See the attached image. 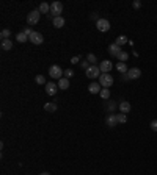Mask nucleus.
Instances as JSON below:
<instances>
[{
  "mask_svg": "<svg viewBox=\"0 0 157 175\" xmlns=\"http://www.w3.org/2000/svg\"><path fill=\"white\" fill-rule=\"evenodd\" d=\"M99 83L102 88H107L110 89V86L113 85V77L110 73H101V77H99Z\"/></svg>",
  "mask_w": 157,
  "mask_h": 175,
  "instance_id": "obj_1",
  "label": "nucleus"
},
{
  "mask_svg": "<svg viewBox=\"0 0 157 175\" xmlns=\"http://www.w3.org/2000/svg\"><path fill=\"white\" fill-rule=\"evenodd\" d=\"M49 75H50L52 78H57V80H60V78H63L61 75H65V70H63L60 66L54 64V66H50V69H49Z\"/></svg>",
  "mask_w": 157,
  "mask_h": 175,
  "instance_id": "obj_2",
  "label": "nucleus"
},
{
  "mask_svg": "<svg viewBox=\"0 0 157 175\" xmlns=\"http://www.w3.org/2000/svg\"><path fill=\"white\" fill-rule=\"evenodd\" d=\"M61 13H63V5L60 2H52L50 3V14L54 16V17L61 16Z\"/></svg>",
  "mask_w": 157,
  "mask_h": 175,
  "instance_id": "obj_3",
  "label": "nucleus"
},
{
  "mask_svg": "<svg viewBox=\"0 0 157 175\" xmlns=\"http://www.w3.org/2000/svg\"><path fill=\"white\" fill-rule=\"evenodd\" d=\"M39 17H41V13H39L38 10H33V11H30L29 16H27V23H29V25H35V23L39 22Z\"/></svg>",
  "mask_w": 157,
  "mask_h": 175,
  "instance_id": "obj_4",
  "label": "nucleus"
},
{
  "mask_svg": "<svg viewBox=\"0 0 157 175\" xmlns=\"http://www.w3.org/2000/svg\"><path fill=\"white\" fill-rule=\"evenodd\" d=\"M96 27H97L99 31L105 33V31L110 30V22H109L107 19H97V20H96Z\"/></svg>",
  "mask_w": 157,
  "mask_h": 175,
  "instance_id": "obj_5",
  "label": "nucleus"
},
{
  "mask_svg": "<svg viewBox=\"0 0 157 175\" xmlns=\"http://www.w3.org/2000/svg\"><path fill=\"white\" fill-rule=\"evenodd\" d=\"M87 77L88 78H97V77H101V69H99V66H90L87 70Z\"/></svg>",
  "mask_w": 157,
  "mask_h": 175,
  "instance_id": "obj_6",
  "label": "nucleus"
},
{
  "mask_svg": "<svg viewBox=\"0 0 157 175\" xmlns=\"http://www.w3.org/2000/svg\"><path fill=\"white\" fill-rule=\"evenodd\" d=\"M29 41H30L32 44H35V45H39V44H43V42H44V38H43V35H41V33L33 31V33H32V36L29 38Z\"/></svg>",
  "mask_w": 157,
  "mask_h": 175,
  "instance_id": "obj_7",
  "label": "nucleus"
},
{
  "mask_svg": "<svg viewBox=\"0 0 157 175\" xmlns=\"http://www.w3.org/2000/svg\"><path fill=\"white\" fill-rule=\"evenodd\" d=\"M112 63L109 61V60H104V61H101V64H99V69H101V72L102 73H110V70H112Z\"/></svg>",
  "mask_w": 157,
  "mask_h": 175,
  "instance_id": "obj_8",
  "label": "nucleus"
},
{
  "mask_svg": "<svg viewBox=\"0 0 157 175\" xmlns=\"http://www.w3.org/2000/svg\"><path fill=\"white\" fill-rule=\"evenodd\" d=\"M127 77H129V80H137V78L141 77V70L137 69V67L129 69V70H127Z\"/></svg>",
  "mask_w": 157,
  "mask_h": 175,
  "instance_id": "obj_9",
  "label": "nucleus"
},
{
  "mask_svg": "<svg viewBox=\"0 0 157 175\" xmlns=\"http://www.w3.org/2000/svg\"><path fill=\"white\" fill-rule=\"evenodd\" d=\"M57 91H58V85H55L54 81H49V83L46 85V92H47V95H55Z\"/></svg>",
  "mask_w": 157,
  "mask_h": 175,
  "instance_id": "obj_10",
  "label": "nucleus"
},
{
  "mask_svg": "<svg viewBox=\"0 0 157 175\" xmlns=\"http://www.w3.org/2000/svg\"><path fill=\"white\" fill-rule=\"evenodd\" d=\"M121 52H123V48H121L119 45H116L115 42L109 45V53H110L112 56H116V58H118V55H119Z\"/></svg>",
  "mask_w": 157,
  "mask_h": 175,
  "instance_id": "obj_11",
  "label": "nucleus"
},
{
  "mask_svg": "<svg viewBox=\"0 0 157 175\" xmlns=\"http://www.w3.org/2000/svg\"><path fill=\"white\" fill-rule=\"evenodd\" d=\"M88 91H90L91 94H99V92L102 91V86H101V83H91V85L88 86Z\"/></svg>",
  "mask_w": 157,
  "mask_h": 175,
  "instance_id": "obj_12",
  "label": "nucleus"
},
{
  "mask_svg": "<svg viewBox=\"0 0 157 175\" xmlns=\"http://www.w3.org/2000/svg\"><path fill=\"white\" fill-rule=\"evenodd\" d=\"M107 125H109V127H116V125H118V117H116V114H110V116L107 117Z\"/></svg>",
  "mask_w": 157,
  "mask_h": 175,
  "instance_id": "obj_13",
  "label": "nucleus"
},
{
  "mask_svg": "<svg viewBox=\"0 0 157 175\" xmlns=\"http://www.w3.org/2000/svg\"><path fill=\"white\" fill-rule=\"evenodd\" d=\"M54 27L55 28H61V27H65V19L61 17V16H58V17H54Z\"/></svg>",
  "mask_w": 157,
  "mask_h": 175,
  "instance_id": "obj_14",
  "label": "nucleus"
},
{
  "mask_svg": "<svg viewBox=\"0 0 157 175\" xmlns=\"http://www.w3.org/2000/svg\"><path fill=\"white\" fill-rule=\"evenodd\" d=\"M130 108H132V106H130V103H129V102H126V100H123V102L119 103V111H121V113H124V114H126V113H129V111H130Z\"/></svg>",
  "mask_w": 157,
  "mask_h": 175,
  "instance_id": "obj_15",
  "label": "nucleus"
},
{
  "mask_svg": "<svg viewBox=\"0 0 157 175\" xmlns=\"http://www.w3.org/2000/svg\"><path fill=\"white\" fill-rule=\"evenodd\" d=\"M44 110H46L47 113H55V111H57V103H55V102H49V103L44 105Z\"/></svg>",
  "mask_w": 157,
  "mask_h": 175,
  "instance_id": "obj_16",
  "label": "nucleus"
},
{
  "mask_svg": "<svg viewBox=\"0 0 157 175\" xmlns=\"http://www.w3.org/2000/svg\"><path fill=\"white\" fill-rule=\"evenodd\" d=\"M13 48V41L11 39H3L2 41V50H5V52H8V50Z\"/></svg>",
  "mask_w": 157,
  "mask_h": 175,
  "instance_id": "obj_17",
  "label": "nucleus"
},
{
  "mask_svg": "<svg viewBox=\"0 0 157 175\" xmlns=\"http://www.w3.org/2000/svg\"><path fill=\"white\" fill-rule=\"evenodd\" d=\"M38 11H39V13H44V14H50V5L46 3V2H43V3L39 5Z\"/></svg>",
  "mask_w": 157,
  "mask_h": 175,
  "instance_id": "obj_18",
  "label": "nucleus"
},
{
  "mask_svg": "<svg viewBox=\"0 0 157 175\" xmlns=\"http://www.w3.org/2000/svg\"><path fill=\"white\" fill-rule=\"evenodd\" d=\"M58 88H60V89H63V91H65V89H68V88H69V80H68L66 77L60 78V80H58Z\"/></svg>",
  "mask_w": 157,
  "mask_h": 175,
  "instance_id": "obj_19",
  "label": "nucleus"
},
{
  "mask_svg": "<svg viewBox=\"0 0 157 175\" xmlns=\"http://www.w3.org/2000/svg\"><path fill=\"white\" fill-rule=\"evenodd\" d=\"M99 95L104 98V100H107V98H110V89H107V88H102V91L99 92Z\"/></svg>",
  "mask_w": 157,
  "mask_h": 175,
  "instance_id": "obj_20",
  "label": "nucleus"
},
{
  "mask_svg": "<svg viewBox=\"0 0 157 175\" xmlns=\"http://www.w3.org/2000/svg\"><path fill=\"white\" fill-rule=\"evenodd\" d=\"M116 69H118V72H121V73H127V66H126V63H118L116 64Z\"/></svg>",
  "mask_w": 157,
  "mask_h": 175,
  "instance_id": "obj_21",
  "label": "nucleus"
},
{
  "mask_svg": "<svg viewBox=\"0 0 157 175\" xmlns=\"http://www.w3.org/2000/svg\"><path fill=\"white\" fill-rule=\"evenodd\" d=\"M126 42H127V38H126L124 35L118 36V38H116V41H115V44H116V45H119V47H121L123 44H126Z\"/></svg>",
  "mask_w": 157,
  "mask_h": 175,
  "instance_id": "obj_22",
  "label": "nucleus"
},
{
  "mask_svg": "<svg viewBox=\"0 0 157 175\" xmlns=\"http://www.w3.org/2000/svg\"><path fill=\"white\" fill-rule=\"evenodd\" d=\"M127 58H129V55L124 52V50H123V52L118 55V60H119V63H126V61H127Z\"/></svg>",
  "mask_w": 157,
  "mask_h": 175,
  "instance_id": "obj_23",
  "label": "nucleus"
},
{
  "mask_svg": "<svg viewBox=\"0 0 157 175\" xmlns=\"http://www.w3.org/2000/svg\"><path fill=\"white\" fill-rule=\"evenodd\" d=\"M116 117H118V123H126V120H127V117H126L124 113H118Z\"/></svg>",
  "mask_w": 157,
  "mask_h": 175,
  "instance_id": "obj_24",
  "label": "nucleus"
},
{
  "mask_svg": "<svg viewBox=\"0 0 157 175\" xmlns=\"http://www.w3.org/2000/svg\"><path fill=\"white\" fill-rule=\"evenodd\" d=\"M10 35H11L10 30H2V33H0V38H2V41H3V39H10Z\"/></svg>",
  "mask_w": 157,
  "mask_h": 175,
  "instance_id": "obj_25",
  "label": "nucleus"
},
{
  "mask_svg": "<svg viewBox=\"0 0 157 175\" xmlns=\"http://www.w3.org/2000/svg\"><path fill=\"white\" fill-rule=\"evenodd\" d=\"M35 81H36L38 85H44V83H46L44 75H36V77H35Z\"/></svg>",
  "mask_w": 157,
  "mask_h": 175,
  "instance_id": "obj_26",
  "label": "nucleus"
},
{
  "mask_svg": "<svg viewBox=\"0 0 157 175\" xmlns=\"http://www.w3.org/2000/svg\"><path fill=\"white\" fill-rule=\"evenodd\" d=\"M16 39H17L19 42H25V41L29 39V36H27V35H24V33H19V35L16 36Z\"/></svg>",
  "mask_w": 157,
  "mask_h": 175,
  "instance_id": "obj_27",
  "label": "nucleus"
},
{
  "mask_svg": "<svg viewBox=\"0 0 157 175\" xmlns=\"http://www.w3.org/2000/svg\"><path fill=\"white\" fill-rule=\"evenodd\" d=\"M87 61H88V63H91V66H96V64H94V63H96V56H94L93 53H90V55L87 56Z\"/></svg>",
  "mask_w": 157,
  "mask_h": 175,
  "instance_id": "obj_28",
  "label": "nucleus"
},
{
  "mask_svg": "<svg viewBox=\"0 0 157 175\" xmlns=\"http://www.w3.org/2000/svg\"><path fill=\"white\" fill-rule=\"evenodd\" d=\"M65 77H66L68 80L74 77V72H72V69H66V70H65Z\"/></svg>",
  "mask_w": 157,
  "mask_h": 175,
  "instance_id": "obj_29",
  "label": "nucleus"
},
{
  "mask_svg": "<svg viewBox=\"0 0 157 175\" xmlns=\"http://www.w3.org/2000/svg\"><path fill=\"white\" fill-rule=\"evenodd\" d=\"M149 127H151V130H152V131H157V119H155V120H152V122L149 123Z\"/></svg>",
  "mask_w": 157,
  "mask_h": 175,
  "instance_id": "obj_30",
  "label": "nucleus"
},
{
  "mask_svg": "<svg viewBox=\"0 0 157 175\" xmlns=\"http://www.w3.org/2000/svg\"><path fill=\"white\" fill-rule=\"evenodd\" d=\"M90 66H91V64H90V63H88V61H87V60H85V61H82V63H80V67H82V69H85V70H87V69H88V67H90Z\"/></svg>",
  "mask_w": 157,
  "mask_h": 175,
  "instance_id": "obj_31",
  "label": "nucleus"
},
{
  "mask_svg": "<svg viewBox=\"0 0 157 175\" xmlns=\"http://www.w3.org/2000/svg\"><path fill=\"white\" fill-rule=\"evenodd\" d=\"M22 33H24V35H27V36L30 38V36H32V33H33V30H32L30 27H27V28H25V30H24Z\"/></svg>",
  "mask_w": 157,
  "mask_h": 175,
  "instance_id": "obj_32",
  "label": "nucleus"
},
{
  "mask_svg": "<svg viewBox=\"0 0 157 175\" xmlns=\"http://www.w3.org/2000/svg\"><path fill=\"white\" fill-rule=\"evenodd\" d=\"M132 6H134V8H135V10H138V8H140V6H141V2H140V0H135V2H134V3H132Z\"/></svg>",
  "mask_w": 157,
  "mask_h": 175,
  "instance_id": "obj_33",
  "label": "nucleus"
},
{
  "mask_svg": "<svg viewBox=\"0 0 157 175\" xmlns=\"http://www.w3.org/2000/svg\"><path fill=\"white\" fill-rule=\"evenodd\" d=\"M80 58H82V56H72L71 63H72V64H74V63H78V61H80Z\"/></svg>",
  "mask_w": 157,
  "mask_h": 175,
  "instance_id": "obj_34",
  "label": "nucleus"
},
{
  "mask_svg": "<svg viewBox=\"0 0 157 175\" xmlns=\"http://www.w3.org/2000/svg\"><path fill=\"white\" fill-rule=\"evenodd\" d=\"M115 106H116V105H115L113 102H110V105H109V110H112V111H113V110H115Z\"/></svg>",
  "mask_w": 157,
  "mask_h": 175,
  "instance_id": "obj_35",
  "label": "nucleus"
},
{
  "mask_svg": "<svg viewBox=\"0 0 157 175\" xmlns=\"http://www.w3.org/2000/svg\"><path fill=\"white\" fill-rule=\"evenodd\" d=\"M39 175H50L49 172H43V173H39Z\"/></svg>",
  "mask_w": 157,
  "mask_h": 175,
  "instance_id": "obj_36",
  "label": "nucleus"
}]
</instances>
